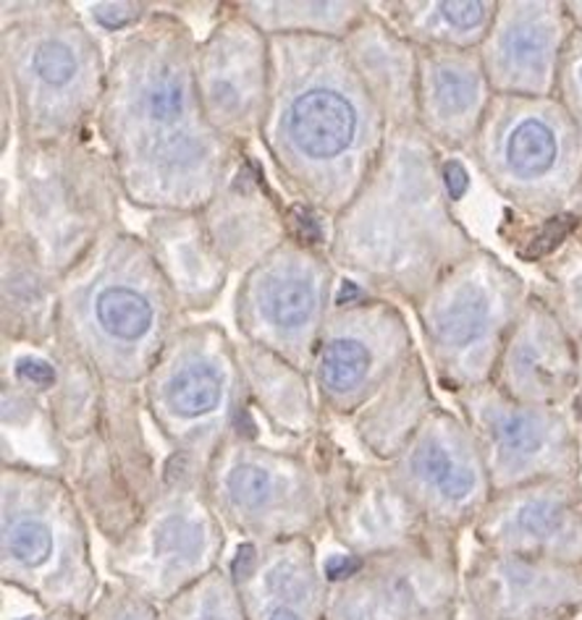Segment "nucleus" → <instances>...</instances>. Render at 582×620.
<instances>
[{
    "label": "nucleus",
    "instance_id": "nucleus-4",
    "mask_svg": "<svg viewBox=\"0 0 582 620\" xmlns=\"http://www.w3.org/2000/svg\"><path fill=\"white\" fill-rule=\"evenodd\" d=\"M262 302H266L268 317H271L276 325L294 330V327H302L308 323L312 312H315L318 291L315 283H312L308 275L291 273L289 270V273L273 277V281L268 283Z\"/></svg>",
    "mask_w": 582,
    "mask_h": 620
},
{
    "label": "nucleus",
    "instance_id": "nucleus-10",
    "mask_svg": "<svg viewBox=\"0 0 582 620\" xmlns=\"http://www.w3.org/2000/svg\"><path fill=\"white\" fill-rule=\"evenodd\" d=\"M478 95L475 76L463 69H438L433 80V97L444 116H465Z\"/></svg>",
    "mask_w": 582,
    "mask_h": 620
},
{
    "label": "nucleus",
    "instance_id": "nucleus-21",
    "mask_svg": "<svg viewBox=\"0 0 582 620\" xmlns=\"http://www.w3.org/2000/svg\"><path fill=\"white\" fill-rule=\"evenodd\" d=\"M95 17L101 24L111 27V30H118V27L129 24V21L137 17V9H134V6H95Z\"/></svg>",
    "mask_w": 582,
    "mask_h": 620
},
{
    "label": "nucleus",
    "instance_id": "nucleus-19",
    "mask_svg": "<svg viewBox=\"0 0 582 620\" xmlns=\"http://www.w3.org/2000/svg\"><path fill=\"white\" fill-rule=\"evenodd\" d=\"M570 225H572V220H564V218H559V220H553V223H549L541 231V237H538L536 241H532V249H530V256H541L549 252V249H553L567 237V231H570Z\"/></svg>",
    "mask_w": 582,
    "mask_h": 620
},
{
    "label": "nucleus",
    "instance_id": "nucleus-8",
    "mask_svg": "<svg viewBox=\"0 0 582 620\" xmlns=\"http://www.w3.org/2000/svg\"><path fill=\"white\" fill-rule=\"evenodd\" d=\"M371 367V351L354 338H336L325 346L321 377L331 390H350Z\"/></svg>",
    "mask_w": 582,
    "mask_h": 620
},
{
    "label": "nucleus",
    "instance_id": "nucleus-23",
    "mask_svg": "<svg viewBox=\"0 0 582 620\" xmlns=\"http://www.w3.org/2000/svg\"><path fill=\"white\" fill-rule=\"evenodd\" d=\"M360 571V560L357 558H346V555H336V558H331L325 563V574H329V579L333 581H342L346 576L357 574Z\"/></svg>",
    "mask_w": 582,
    "mask_h": 620
},
{
    "label": "nucleus",
    "instance_id": "nucleus-17",
    "mask_svg": "<svg viewBox=\"0 0 582 620\" xmlns=\"http://www.w3.org/2000/svg\"><path fill=\"white\" fill-rule=\"evenodd\" d=\"M195 539H197L195 529L184 526V522H168L158 532V539H155V545H158L160 553L176 555L179 550H191V547H195Z\"/></svg>",
    "mask_w": 582,
    "mask_h": 620
},
{
    "label": "nucleus",
    "instance_id": "nucleus-20",
    "mask_svg": "<svg viewBox=\"0 0 582 620\" xmlns=\"http://www.w3.org/2000/svg\"><path fill=\"white\" fill-rule=\"evenodd\" d=\"M17 372L21 380H27L32 385H53V380H55L53 367L45 365V361H40V359H21L17 365Z\"/></svg>",
    "mask_w": 582,
    "mask_h": 620
},
{
    "label": "nucleus",
    "instance_id": "nucleus-16",
    "mask_svg": "<svg viewBox=\"0 0 582 620\" xmlns=\"http://www.w3.org/2000/svg\"><path fill=\"white\" fill-rule=\"evenodd\" d=\"M559 508H553L551 503H530L520 511V526L528 534H551L559 526Z\"/></svg>",
    "mask_w": 582,
    "mask_h": 620
},
{
    "label": "nucleus",
    "instance_id": "nucleus-24",
    "mask_svg": "<svg viewBox=\"0 0 582 620\" xmlns=\"http://www.w3.org/2000/svg\"><path fill=\"white\" fill-rule=\"evenodd\" d=\"M252 568H254V550L250 545H245L237 558H233V574H237L239 579H245V576L252 574Z\"/></svg>",
    "mask_w": 582,
    "mask_h": 620
},
{
    "label": "nucleus",
    "instance_id": "nucleus-18",
    "mask_svg": "<svg viewBox=\"0 0 582 620\" xmlns=\"http://www.w3.org/2000/svg\"><path fill=\"white\" fill-rule=\"evenodd\" d=\"M438 11H441V17L449 21L451 27H457V30H472V27L482 24V19H486V13H488V6H482V3H444V6H438Z\"/></svg>",
    "mask_w": 582,
    "mask_h": 620
},
{
    "label": "nucleus",
    "instance_id": "nucleus-28",
    "mask_svg": "<svg viewBox=\"0 0 582 620\" xmlns=\"http://www.w3.org/2000/svg\"><path fill=\"white\" fill-rule=\"evenodd\" d=\"M27 620H30V618H27Z\"/></svg>",
    "mask_w": 582,
    "mask_h": 620
},
{
    "label": "nucleus",
    "instance_id": "nucleus-11",
    "mask_svg": "<svg viewBox=\"0 0 582 620\" xmlns=\"http://www.w3.org/2000/svg\"><path fill=\"white\" fill-rule=\"evenodd\" d=\"M545 53H549V34L543 27L520 24L503 40V55L520 71H541Z\"/></svg>",
    "mask_w": 582,
    "mask_h": 620
},
{
    "label": "nucleus",
    "instance_id": "nucleus-9",
    "mask_svg": "<svg viewBox=\"0 0 582 620\" xmlns=\"http://www.w3.org/2000/svg\"><path fill=\"white\" fill-rule=\"evenodd\" d=\"M184 99V84L174 74H155L147 80L145 92H142V105H145L147 118L153 124H174L181 116Z\"/></svg>",
    "mask_w": 582,
    "mask_h": 620
},
{
    "label": "nucleus",
    "instance_id": "nucleus-2",
    "mask_svg": "<svg viewBox=\"0 0 582 620\" xmlns=\"http://www.w3.org/2000/svg\"><path fill=\"white\" fill-rule=\"evenodd\" d=\"M557 155V134L551 132V126H545L538 118L520 120L507 137V147H503V158H507L509 170L522 178L543 176L545 170L553 168Z\"/></svg>",
    "mask_w": 582,
    "mask_h": 620
},
{
    "label": "nucleus",
    "instance_id": "nucleus-13",
    "mask_svg": "<svg viewBox=\"0 0 582 620\" xmlns=\"http://www.w3.org/2000/svg\"><path fill=\"white\" fill-rule=\"evenodd\" d=\"M32 69L34 74L40 76L48 87H63L74 80L76 74V55L71 45L61 40H45L38 48L32 59Z\"/></svg>",
    "mask_w": 582,
    "mask_h": 620
},
{
    "label": "nucleus",
    "instance_id": "nucleus-7",
    "mask_svg": "<svg viewBox=\"0 0 582 620\" xmlns=\"http://www.w3.org/2000/svg\"><path fill=\"white\" fill-rule=\"evenodd\" d=\"M488 325V302L478 291H465L441 312L438 330L451 346H470Z\"/></svg>",
    "mask_w": 582,
    "mask_h": 620
},
{
    "label": "nucleus",
    "instance_id": "nucleus-3",
    "mask_svg": "<svg viewBox=\"0 0 582 620\" xmlns=\"http://www.w3.org/2000/svg\"><path fill=\"white\" fill-rule=\"evenodd\" d=\"M97 323L105 333L121 340H137L153 323V306L134 288H105L95 302Z\"/></svg>",
    "mask_w": 582,
    "mask_h": 620
},
{
    "label": "nucleus",
    "instance_id": "nucleus-22",
    "mask_svg": "<svg viewBox=\"0 0 582 620\" xmlns=\"http://www.w3.org/2000/svg\"><path fill=\"white\" fill-rule=\"evenodd\" d=\"M444 178H446V187H449V195L454 199H459L467 191V170L459 166L457 160L446 162L444 168Z\"/></svg>",
    "mask_w": 582,
    "mask_h": 620
},
{
    "label": "nucleus",
    "instance_id": "nucleus-14",
    "mask_svg": "<svg viewBox=\"0 0 582 620\" xmlns=\"http://www.w3.org/2000/svg\"><path fill=\"white\" fill-rule=\"evenodd\" d=\"M496 434H499L501 445L515 455H530L536 453L543 443L541 424L524 413H507L496 422Z\"/></svg>",
    "mask_w": 582,
    "mask_h": 620
},
{
    "label": "nucleus",
    "instance_id": "nucleus-5",
    "mask_svg": "<svg viewBox=\"0 0 582 620\" xmlns=\"http://www.w3.org/2000/svg\"><path fill=\"white\" fill-rule=\"evenodd\" d=\"M221 375L210 365H187L168 382V401L181 417H200L221 401Z\"/></svg>",
    "mask_w": 582,
    "mask_h": 620
},
{
    "label": "nucleus",
    "instance_id": "nucleus-15",
    "mask_svg": "<svg viewBox=\"0 0 582 620\" xmlns=\"http://www.w3.org/2000/svg\"><path fill=\"white\" fill-rule=\"evenodd\" d=\"M229 484H231L233 501L245 505V508H260V505H266L273 495L271 474H268L266 469L252 466V463L239 466L237 472L231 474Z\"/></svg>",
    "mask_w": 582,
    "mask_h": 620
},
{
    "label": "nucleus",
    "instance_id": "nucleus-27",
    "mask_svg": "<svg viewBox=\"0 0 582 620\" xmlns=\"http://www.w3.org/2000/svg\"><path fill=\"white\" fill-rule=\"evenodd\" d=\"M208 620H212V618H208Z\"/></svg>",
    "mask_w": 582,
    "mask_h": 620
},
{
    "label": "nucleus",
    "instance_id": "nucleus-1",
    "mask_svg": "<svg viewBox=\"0 0 582 620\" xmlns=\"http://www.w3.org/2000/svg\"><path fill=\"white\" fill-rule=\"evenodd\" d=\"M357 111L339 90L312 87L291 99L287 137L308 160H336L357 139Z\"/></svg>",
    "mask_w": 582,
    "mask_h": 620
},
{
    "label": "nucleus",
    "instance_id": "nucleus-25",
    "mask_svg": "<svg viewBox=\"0 0 582 620\" xmlns=\"http://www.w3.org/2000/svg\"><path fill=\"white\" fill-rule=\"evenodd\" d=\"M268 620H302V618L297 616L294 610H289V608H279V610H273V616L268 618Z\"/></svg>",
    "mask_w": 582,
    "mask_h": 620
},
{
    "label": "nucleus",
    "instance_id": "nucleus-12",
    "mask_svg": "<svg viewBox=\"0 0 582 620\" xmlns=\"http://www.w3.org/2000/svg\"><path fill=\"white\" fill-rule=\"evenodd\" d=\"M6 550H9L13 560L34 568L51 558L53 537L51 532L38 522H19L6 534Z\"/></svg>",
    "mask_w": 582,
    "mask_h": 620
},
{
    "label": "nucleus",
    "instance_id": "nucleus-26",
    "mask_svg": "<svg viewBox=\"0 0 582 620\" xmlns=\"http://www.w3.org/2000/svg\"><path fill=\"white\" fill-rule=\"evenodd\" d=\"M580 80H582V71H580Z\"/></svg>",
    "mask_w": 582,
    "mask_h": 620
},
{
    "label": "nucleus",
    "instance_id": "nucleus-6",
    "mask_svg": "<svg viewBox=\"0 0 582 620\" xmlns=\"http://www.w3.org/2000/svg\"><path fill=\"white\" fill-rule=\"evenodd\" d=\"M415 472L420 474L425 482L436 484L449 501H463L475 487L472 469L454 461L441 445H423L420 451L415 453Z\"/></svg>",
    "mask_w": 582,
    "mask_h": 620
}]
</instances>
